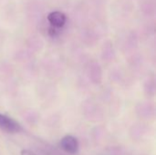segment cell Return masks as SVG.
<instances>
[{"instance_id": "1", "label": "cell", "mask_w": 156, "mask_h": 155, "mask_svg": "<svg viewBox=\"0 0 156 155\" xmlns=\"http://www.w3.org/2000/svg\"><path fill=\"white\" fill-rule=\"evenodd\" d=\"M0 129L6 133H17L22 131L21 126L12 118L0 113Z\"/></svg>"}, {"instance_id": "2", "label": "cell", "mask_w": 156, "mask_h": 155, "mask_svg": "<svg viewBox=\"0 0 156 155\" xmlns=\"http://www.w3.org/2000/svg\"><path fill=\"white\" fill-rule=\"evenodd\" d=\"M59 147L69 154H76L79 151V142L77 138L71 135H67L61 139Z\"/></svg>"}, {"instance_id": "3", "label": "cell", "mask_w": 156, "mask_h": 155, "mask_svg": "<svg viewBox=\"0 0 156 155\" xmlns=\"http://www.w3.org/2000/svg\"><path fill=\"white\" fill-rule=\"evenodd\" d=\"M48 20L52 26L59 28V27L64 26L67 17L64 13L59 12V11H54V12H51L48 16Z\"/></svg>"}, {"instance_id": "4", "label": "cell", "mask_w": 156, "mask_h": 155, "mask_svg": "<svg viewBox=\"0 0 156 155\" xmlns=\"http://www.w3.org/2000/svg\"><path fill=\"white\" fill-rule=\"evenodd\" d=\"M20 155H37L35 154L33 152L29 151V150H22L21 151V154Z\"/></svg>"}]
</instances>
